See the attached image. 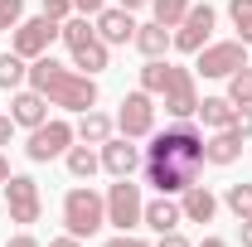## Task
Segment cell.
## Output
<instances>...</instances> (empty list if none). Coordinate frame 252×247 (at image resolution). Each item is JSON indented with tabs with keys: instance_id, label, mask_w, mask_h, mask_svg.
Returning <instances> with one entry per match:
<instances>
[{
	"instance_id": "4",
	"label": "cell",
	"mask_w": 252,
	"mask_h": 247,
	"mask_svg": "<svg viewBox=\"0 0 252 247\" xmlns=\"http://www.w3.org/2000/svg\"><path fill=\"white\" fill-rule=\"evenodd\" d=\"M107 223V194H97V189L78 185L63 194V228L73 233V238H93L97 228Z\"/></svg>"
},
{
	"instance_id": "17",
	"label": "cell",
	"mask_w": 252,
	"mask_h": 247,
	"mask_svg": "<svg viewBox=\"0 0 252 247\" xmlns=\"http://www.w3.org/2000/svg\"><path fill=\"white\" fill-rule=\"evenodd\" d=\"M238 155H243V136H238L233 126H223V131H214V136L204 141V160L219 165V170H223V165H233Z\"/></svg>"
},
{
	"instance_id": "13",
	"label": "cell",
	"mask_w": 252,
	"mask_h": 247,
	"mask_svg": "<svg viewBox=\"0 0 252 247\" xmlns=\"http://www.w3.org/2000/svg\"><path fill=\"white\" fill-rule=\"evenodd\" d=\"M97 155H102V170H107L112 180L136 175V170H141V160H146V155L131 146V136H112V141H102V146H97Z\"/></svg>"
},
{
	"instance_id": "38",
	"label": "cell",
	"mask_w": 252,
	"mask_h": 247,
	"mask_svg": "<svg viewBox=\"0 0 252 247\" xmlns=\"http://www.w3.org/2000/svg\"><path fill=\"white\" fill-rule=\"evenodd\" d=\"M49 247H83V238H73V233H63V238H54Z\"/></svg>"
},
{
	"instance_id": "10",
	"label": "cell",
	"mask_w": 252,
	"mask_h": 247,
	"mask_svg": "<svg viewBox=\"0 0 252 247\" xmlns=\"http://www.w3.org/2000/svg\"><path fill=\"white\" fill-rule=\"evenodd\" d=\"M243 63H248V44H243V39H223V44H204V49H199L194 73H204V78H228V73H238Z\"/></svg>"
},
{
	"instance_id": "23",
	"label": "cell",
	"mask_w": 252,
	"mask_h": 247,
	"mask_svg": "<svg viewBox=\"0 0 252 247\" xmlns=\"http://www.w3.org/2000/svg\"><path fill=\"white\" fill-rule=\"evenodd\" d=\"M25 83H30V59H20L15 49L0 54V88H5V93H20Z\"/></svg>"
},
{
	"instance_id": "15",
	"label": "cell",
	"mask_w": 252,
	"mask_h": 247,
	"mask_svg": "<svg viewBox=\"0 0 252 247\" xmlns=\"http://www.w3.org/2000/svg\"><path fill=\"white\" fill-rule=\"evenodd\" d=\"M10 117H15V126H44L49 122V97L34 93V88H20V93L10 97Z\"/></svg>"
},
{
	"instance_id": "32",
	"label": "cell",
	"mask_w": 252,
	"mask_h": 247,
	"mask_svg": "<svg viewBox=\"0 0 252 247\" xmlns=\"http://www.w3.org/2000/svg\"><path fill=\"white\" fill-rule=\"evenodd\" d=\"M102 247H151L146 238H131V233H117V238H107Z\"/></svg>"
},
{
	"instance_id": "18",
	"label": "cell",
	"mask_w": 252,
	"mask_h": 247,
	"mask_svg": "<svg viewBox=\"0 0 252 247\" xmlns=\"http://www.w3.org/2000/svg\"><path fill=\"white\" fill-rule=\"evenodd\" d=\"M180 214H185V223H214V214H219V199H214L204 185H189L185 194H180Z\"/></svg>"
},
{
	"instance_id": "6",
	"label": "cell",
	"mask_w": 252,
	"mask_h": 247,
	"mask_svg": "<svg viewBox=\"0 0 252 247\" xmlns=\"http://www.w3.org/2000/svg\"><path fill=\"white\" fill-rule=\"evenodd\" d=\"M160 102H165V112H170L175 122H194V112H199V88H194V68H180V63H170Z\"/></svg>"
},
{
	"instance_id": "7",
	"label": "cell",
	"mask_w": 252,
	"mask_h": 247,
	"mask_svg": "<svg viewBox=\"0 0 252 247\" xmlns=\"http://www.w3.org/2000/svg\"><path fill=\"white\" fill-rule=\"evenodd\" d=\"M141 218H146V199H141V185H131V175H126L107 189V223L131 233V228H141Z\"/></svg>"
},
{
	"instance_id": "22",
	"label": "cell",
	"mask_w": 252,
	"mask_h": 247,
	"mask_svg": "<svg viewBox=\"0 0 252 247\" xmlns=\"http://www.w3.org/2000/svg\"><path fill=\"white\" fill-rule=\"evenodd\" d=\"M63 160H68V175H73V180H93L97 170H102V155H97L88 141H83V146H68Z\"/></svg>"
},
{
	"instance_id": "26",
	"label": "cell",
	"mask_w": 252,
	"mask_h": 247,
	"mask_svg": "<svg viewBox=\"0 0 252 247\" xmlns=\"http://www.w3.org/2000/svg\"><path fill=\"white\" fill-rule=\"evenodd\" d=\"M228 20L243 44H252V0H228Z\"/></svg>"
},
{
	"instance_id": "29",
	"label": "cell",
	"mask_w": 252,
	"mask_h": 247,
	"mask_svg": "<svg viewBox=\"0 0 252 247\" xmlns=\"http://www.w3.org/2000/svg\"><path fill=\"white\" fill-rule=\"evenodd\" d=\"M25 20V0H0V30H15Z\"/></svg>"
},
{
	"instance_id": "39",
	"label": "cell",
	"mask_w": 252,
	"mask_h": 247,
	"mask_svg": "<svg viewBox=\"0 0 252 247\" xmlns=\"http://www.w3.org/2000/svg\"><path fill=\"white\" fill-rule=\"evenodd\" d=\"M146 5H151V0H122V10H131V15H136V10H146Z\"/></svg>"
},
{
	"instance_id": "14",
	"label": "cell",
	"mask_w": 252,
	"mask_h": 247,
	"mask_svg": "<svg viewBox=\"0 0 252 247\" xmlns=\"http://www.w3.org/2000/svg\"><path fill=\"white\" fill-rule=\"evenodd\" d=\"M97 34H102V44L112 49V44H131L136 39V20H131V10H122V5H107L102 15H93Z\"/></svg>"
},
{
	"instance_id": "21",
	"label": "cell",
	"mask_w": 252,
	"mask_h": 247,
	"mask_svg": "<svg viewBox=\"0 0 252 247\" xmlns=\"http://www.w3.org/2000/svg\"><path fill=\"white\" fill-rule=\"evenodd\" d=\"M194 117H199V122L209 126V131H223V126H233V117H238V107H233L228 97H204Z\"/></svg>"
},
{
	"instance_id": "19",
	"label": "cell",
	"mask_w": 252,
	"mask_h": 247,
	"mask_svg": "<svg viewBox=\"0 0 252 247\" xmlns=\"http://www.w3.org/2000/svg\"><path fill=\"white\" fill-rule=\"evenodd\" d=\"M131 44H136L146 59H165V49H175V34L151 20V25H136V39H131Z\"/></svg>"
},
{
	"instance_id": "1",
	"label": "cell",
	"mask_w": 252,
	"mask_h": 247,
	"mask_svg": "<svg viewBox=\"0 0 252 247\" xmlns=\"http://www.w3.org/2000/svg\"><path fill=\"white\" fill-rule=\"evenodd\" d=\"M141 165H146V185L156 194H185L189 185H199V170L209 165L204 160V136L189 122L165 126L160 136H151Z\"/></svg>"
},
{
	"instance_id": "33",
	"label": "cell",
	"mask_w": 252,
	"mask_h": 247,
	"mask_svg": "<svg viewBox=\"0 0 252 247\" xmlns=\"http://www.w3.org/2000/svg\"><path fill=\"white\" fill-rule=\"evenodd\" d=\"M156 247H194V243H189L185 233L175 228V233H160V243H156Z\"/></svg>"
},
{
	"instance_id": "9",
	"label": "cell",
	"mask_w": 252,
	"mask_h": 247,
	"mask_svg": "<svg viewBox=\"0 0 252 247\" xmlns=\"http://www.w3.org/2000/svg\"><path fill=\"white\" fill-rule=\"evenodd\" d=\"M214 25H219V10H214L209 0H204V5L194 0V5H189V15L175 25V49H180V54H199V49L209 44Z\"/></svg>"
},
{
	"instance_id": "5",
	"label": "cell",
	"mask_w": 252,
	"mask_h": 247,
	"mask_svg": "<svg viewBox=\"0 0 252 247\" xmlns=\"http://www.w3.org/2000/svg\"><path fill=\"white\" fill-rule=\"evenodd\" d=\"M73 141H78L73 122H63V117H49L44 126H34V131H30V146H25V155H30L34 165H49V160L68 155V146H73Z\"/></svg>"
},
{
	"instance_id": "41",
	"label": "cell",
	"mask_w": 252,
	"mask_h": 247,
	"mask_svg": "<svg viewBox=\"0 0 252 247\" xmlns=\"http://www.w3.org/2000/svg\"><path fill=\"white\" fill-rule=\"evenodd\" d=\"M199 247H228V243H223V238H204Z\"/></svg>"
},
{
	"instance_id": "8",
	"label": "cell",
	"mask_w": 252,
	"mask_h": 247,
	"mask_svg": "<svg viewBox=\"0 0 252 247\" xmlns=\"http://www.w3.org/2000/svg\"><path fill=\"white\" fill-rule=\"evenodd\" d=\"M59 20H49V15H34V20H20L15 30H10V49L20 54V59H39V54H49V44L59 39Z\"/></svg>"
},
{
	"instance_id": "27",
	"label": "cell",
	"mask_w": 252,
	"mask_h": 247,
	"mask_svg": "<svg viewBox=\"0 0 252 247\" xmlns=\"http://www.w3.org/2000/svg\"><path fill=\"white\" fill-rule=\"evenodd\" d=\"M165 73H170L165 59H146V68H141V88H146L151 97H160V93H165Z\"/></svg>"
},
{
	"instance_id": "28",
	"label": "cell",
	"mask_w": 252,
	"mask_h": 247,
	"mask_svg": "<svg viewBox=\"0 0 252 247\" xmlns=\"http://www.w3.org/2000/svg\"><path fill=\"white\" fill-rule=\"evenodd\" d=\"M223 204L233 209V218H248V214H252V185H228Z\"/></svg>"
},
{
	"instance_id": "31",
	"label": "cell",
	"mask_w": 252,
	"mask_h": 247,
	"mask_svg": "<svg viewBox=\"0 0 252 247\" xmlns=\"http://www.w3.org/2000/svg\"><path fill=\"white\" fill-rule=\"evenodd\" d=\"M233 131H238L243 141H252V107H238V117H233Z\"/></svg>"
},
{
	"instance_id": "12",
	"label": "cell",
	"mask_w": 252,
	"mask_h": 247,
	"mask_svg": "<svg viewBox=\"0 0 252 247\" xmlns=\"http://www.w3.org/2000/svg\"><path fill=\"white\" fill-rule=\"evenodd\" d=\"M5 209H10V223H39L44 199H39V185L30 175H10L5 180Z\"/></svg>"
},
{
	"instance_id": "37",
	"label": "cell",
	"mask_w": 252,
	"mask_h": 247,
	"mask_svg": "<svg viewBox=\"0 0 252 247\" xmlns=\"http://www.w3.org/2000/svg\"><path fill=\"white\" fill-rule=\"evenodd\" d=\"M238 233H243V247H252V214L238 218Z\"/></svg>"
},
{
	"instance_id": "25",
	"label": "cell",
	"mask_w": 252,
	"mask_h": 247,
	"mask_svg": "<svg viewBox=\"0 0 252 247\" xmlns=\"http://www.w3.org/2000/svg\"><path fill=\"white\" fill-rule=\"evenodd\" d=\"M189 5H194V0H151V10H156V25L175 30V25L189 15Z\"/></svg>"
},
{
	"instance_id": "2",
	"label": "cell",
	"mask_w": 252,
	"mask_h": 247,
	"mask_svg": "<svg viewBox=\"0 0 252 247\" xmlns=\"http://www.w3.org/2000/svg\"><path fill=\"white\" fill-rule=\"evenodd\" d=\"M30 88L34 93H44L54 107H68V112H93L97 107V83L88 73H78V68H63L59 59H49V54H39L30 63Z\"/></svg>"
},
{
	"instance_id": "34",
	"label": "cell",
	"mask_w": 252,
	"mask_h": 247,
	"mask_svg": "<svg viewBox=\"0 0 252 247\" xmlns=\"http://www.w3.org/2000/svg\"><path fill=\"white\" fill-rule=\"evenodd\" d=\"M73 10H78V15H102L107 0H73Z\"/></svg>"
},
{
	"instance_id": "36",
	"label": "cell",
	"mask_w": 252,
	"mask_h": 247,
	"mask_svg": "<svg viewBox=\"0 0 252 247\" xmlns=\"http://www.w3.org/2000/svg\"><path fill=\"white\" fill-rule=\"evenodd\" d=\"M5 247H39V238H30V233H15V238H10Z\"/></svg>"
},
{
	"instance_id": "40",
	"label": "cell",
	"mask_w": 252,
	"mask_h": 247,
	"mask_svg": "<svg viewBox=\"0 0 252 247\" xmlns=\"http://www.w3.org/2000/svg\"><path fill=\"white\" fill-rule=\"evenodd\" d=\"M5 180H10V160L0 155V185H5Z\"/></svg>"
},
{
	"instance_id": "16",
	"label": "cell",
	"mask_w": 252,
	"mask_h": 247,
	"mask_svg": "<svg viewBox=\"0 0 252 247\" xmlns=\"http://www.w3.org/2000/svg\"><path fill=\"white\" fill-rule=\"evenodd\" d=\"M146 228H156V233H175L180 223H185V214H180V199L175 194H156L151 204H146V218H141Z\"/></svg>"
},
{
	"instance_id": "11",
	"label": "cell",
	"mask_w": 252,
	"mask_h": 247,
	"mask_svg": "<svg viewBox=\"0 0 252 247\" xmlns=\"http://www.w3.org/2000/svg\"><path fill=\"white\" fill-rule=\"evenodd\" d=\"M117 126H122V136H151L156 131V97L146 93V88H136V93L122 97V112H117Z\"/></svg>"
},
{
	"instance_id": "35",
	"label": "cell",
	"mask_w": 252,
	"mask_h": 247,
	"mask_svg": "<svg viewBox=\"0 0 252 247\" xmlns=\"http://www.w3.org/2000/svg\"><path fill=\"white\" fill-rule=\"evenodd\" d=\"M10 136H15V117L0 112V146H10Z\"/></svg>"
},
{
	"instance_id": "20",
	"label": "cell",
	"mask_w": 252,
	"mask_h": 247,
	"mask_svg": "<svg viewBox=\"0 0 252 247\" xmlns=\"http://www.w3.org/2000/svg\"><path fill=\"white\" fill-rule=\"evenodd\" d=\"M73 131H78V141H88V146H102V141H112V131H117V122H112V117H107V112H83V122L73 126Z\"/></svg>"
},
{
	"instance_id": "3",
	"label": "cell",
	"mask_w": 252,
	"mask_h": 247,
	"mask_svg": "<svg viewBox=\"0 0 252 247\" xmlns=\"http://www.w3.org/2000/svg\"><path fill=\"white\" fill-rule=\"evenodd\" d=\"M59 39L68 44V54H73V68L78 73H102L107 68V44H102V34H97V25H88V15H68L63 20Z\"/></svg>"
},
{
	"instance_id": "30",
	"label": "cell",
	"mask_w": 252,
	"mask_h": 247,
	"mask_svg": "<svg viewBox=\"0 0 252 247\" xmlns=\"http://www.w3.org/2000/svg\"><path fill=\"white\" fill-rule=\"evenodd\" d=\"M44 15H49V20H68V15H73V0H44Z\"/></svg>"
},
{
	"instance_id": "24",
	"label": "cell",
	"mask_w": 252,
	"mask_h": 247,
	"mask_svg": "<svg viewBox=\"0 0 252 247\" xmlns=\"http://www.w3.org/2000/svg\"><path fill=\"white\" fill-rule=\"evenodd\" d=\"M228 102L233 107H252V63H243L238 73H228Z\"/></svg>"
}]
</instances>
